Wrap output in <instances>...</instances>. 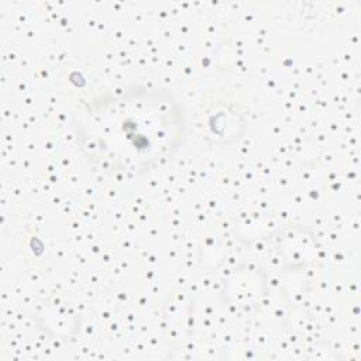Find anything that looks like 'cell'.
Segmentation results:
<instances>
[{
    "mask_svg": "<svg viewBox=\"0 0 361 361\" xmlns=\"http://www.w3.org/2000/svg\"><path fill=\"white\" fill-rule=\"evenodd\" d=\"M82 154L113 173L138 175L172 157L186 134V114L166 89L134 85L100 93L75 113Z\"/></svg>",
    "mask_w": 361,
    "mask_h": 361,
    "instance_id": "6da1fadb",
    "label": "cell"
}]
</instances>
